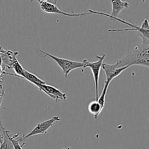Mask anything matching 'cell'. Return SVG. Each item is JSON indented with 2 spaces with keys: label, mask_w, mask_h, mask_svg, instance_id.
<instances>
[{
  "label": "cell",
  "mask_w": 149,
  "mask_h": 149,
  "mask_svg": "<svg viewBox=\"0 0 149 149\" xmlns=\"http://www.w3.org/2000/svg\"><path fill=\"white\" fill-rule=\"evenodd\" d=\"M142 43L141 45L135 47L116 62L118 68L128 66L131 67L133 65L149 68V40L145 38H142Z\"/></svg>",
  "instance_id": "cell-1"
},
{
  "label": "cell",
  "mask_w": 149,
  "mask_h": 149,
  "mask_svg": "<svg viewBox=\"0 0 149 149\" xmlns=\"http://www.w3.org/2000/svg\"><path fill=\"white\" fill-rule=\"evenodd\" d=\"M36 52L37 54H39V55L43 58L48 57L53 59L58 64L59 67L62 69L65 78L68 77V75L72 70L80 68H83L84 67V63L83 62H79L77 61H70L66 59L60 58L40 49H36Z\"/></svg>",
  "instance_id": "cell-2"
},
{
  "label": "cell",
  "mask_w": 149,
  "mask_h": 149,
  "mask_svg": "<svg viewBox=\"0 0 149 149\" xmlns=\"http://www.w3.org/2000/svg\"><path fill=\"white\" fill-rule=\"evenodd\" d=\"M96 57L98 59L97 61L96 62H89L87 59H84L83 62L84 63L83 69H86L89 68L90 69L91 73L93 75L94 85H95V92H96V100H97L98 96V82L100 71L102 68V65L103 64V62L106 57V55L103 54L101 56L98 55H96Z\"/></svg>",
  "instance_id": "cell-3"
},
{
  "label": "cell",
  "mask_w": 149,
  "mask_h": 149,
  "mask_svg": "<svg viewBox=\"0 0 149 149\" xmlns=\"http://www.w3.org/2000/svg\"><path fill=\"white\" fill-rule=\"evenodd\" d=\"M41 9L47 13H52V14H59L61 15H64L69 17H81V16H86L89 15H91L90 12H85L81 13H74V12H72L71 13H69L67 12H65L63 10H61L58 6L46 0H38L37 1Z\"/></svg>",
  "instance_id": "cell-4"
},
{
  "label": "cell",
  "mask_w": 149,
  "mask_h": 149,
  "mask_svg": "<svg viewBox=\"0 0 149 149\" xmlns=\"http://www.w3.org/2000/svg\"><path fill=\"white\" fill-rule=\"evenodd\" d=\"M60 120L61 119L58 116H54L51 118L37 124L30 132H29L28 134L26 135L22 136V137L20 139V142L23 139H27L33 136H35L39 134H47V131L49 130V128L53 126L54 123L57 121H60Z\"/></svg>",
  "instance_id": "cell-5"
},
{
  "label": "cell",
  "mask_w": 149,
  "mask_h": 149,
  "mask_svg": "<svg viewBox=\"0 0 149 149\" xmlns=\"http://www.w3.org/2000/svg\"><path fill=\"white\" fill-rule=\"evenodd\" d=\"M129 66H125L123 68H118L117 63L114 64L103 63L101 69L104 70L105 74V81L104 85L109 86L111 82L116 77H118L122 72L128 69Z\"/></svg>",
  "instance_id": "cell-6"
},
{
  "label": "cell",
  "mask_w": 149,
  "mask_h": 149,
  "mask_svg": "<svg viewBox=\"0 0 149 149\" xmlns=\"http://www.w3.org/2000/svg\"><path fill=\"white\" fill-rule=\"evenodd\" d=\"M112 12L111 14H107L103 12H100L98 11H95L93 10L89 9V12L92 14H96L103 15L106 17H118L120 12L125 8H128L129 6V3L127 1H123L121 0H112Z\"/></svg>",
  "instance_id": "cell-7"
},
{
  "label": "cell",
  "mask_w": 149,
  "mask_h": 149,
  "mask_svg": "<svg viewBox=\"0 0 149 149\" xmlns=\"http://www.w3.org/2000/svg\"><path fill=\"white\" fill-rule=\"evenodd\" d=\"M40 91H43L51 99H54L57 102L65 101L67 99L66 93H64L57 88L47 85V84L37 86Z\"/></svg>",
  "instance_id": "cell-8"
},
{
  "label": "cell",
  "mask_w": 149,
  "mask_h": 149,
  "mask_svg": "<svg viewBox=\"0 0 149 149\" xmlns=\"http://www.w3.org/2000/svg\"><path fill=\"white\" fill-rule=\"evenodd\" d=\"M0 128L2 131V134L0 132V149H13L12 144L9 140L6 132L2 124H0Z\"/></svg>",
  "instance_id": "cell-9"
},
{
  "label": "cell",
  "mask_w": 149,
  "mask_h": 149,
  "mask_svg": "<svg viewBox=\"0 0 149 149\" xmlns=\"http://www.w3.org/2000/svg\"><path fill=\"white\" fill-rule=\"evenodd\" d=\"M23 78L29 81L33 85H36L37 87L39 85H41L46 84V82L42 80L36 75L27 71L26 70H25Z\"/></svg>",
  "instance_id": "cell-10"
},
{
  "label": "cell",
  "mask_w": 149,
  "mask_h": 149,
  "mask_svg": "<svg viewBox=\"0 0 149 149\" xmlns=\"http://www.w3.org/2000/svg\"><path fill=\"white\" fill-rule=\"evenodd\" d=\"M103 110V109L101 107V106L97 100L91 102L88 106L89 112L93 116L96 120L98 118L100 114L101 113Z\"/></svg>",
  "instance_id": "cell-11"
},
{
  "label": "cell",
  "mask_w": 149,
  "mask_h": 149,
  "mask_svg": "<svg viewBox=\"0 0 149 149\" xmlns=\"http://www.w3.org/2000/svg\"><path fill=\"white\" fill-rule=\"evenodd\" d=\"M6 134H7V135H8L9 140L11 141V142L12 144L13 149H22V146L23 145H25V143H24L22 145H20V143H19V142H20V139H17L19 135V134H16L14 135H11L10 134H9V131H8V130H7Z\"/></svg>",
  "instance_id": "cell-12"
},
{
  "label": "cell",
  "mask_w": 149,
  "mask_h": 149,
  "mask_svg": "<svg viewBox=\"0 0 149 149\" xmlns=\"http://www.w3.org/2000/svg\"><path fill=\"white\" fill-rule=\"evenodd\" d=\"M108 88V86L104 85V87H103L101 94L100 95V97H98V99L97 100L98 102V103L100 104V106H101V107L103 109H104V107L105 106V96H106V94H107V92Z\"/></svg>",
  "instance_id": "cell-13"
},
{
  "label": "cell",
  "mask_w": 149,
  "mask_h": 149,
  "mask_svg": "<svg viewBox=\"0 0 149 149\" xmlns=\"http://www.w3.org/2000/svg\"><path fill=\"white\" fill-rule=\"evenodd\" d=\"M4 96H5V89L2 85V82H1V83H0V107H1V105L2 102L3 98H4ZM1 123H2L0 120V124H1Z\"/></svg>",
  "instance_id": "cell-14"
},
{
  "label": "cell",
  "mask_w": 149,
  "mask_h": 149,
  "mask_svg": "<svg viewBox=\"0 0 149 149\" xmlns=\"http://www.w3.org/2000/svg\"><path fill=\"white\" fill-rule=\"evenodd\" d=\"M3 49H4L3 47H2V46H0V65H2V60H1V54L2 51H3Z\"/></svg>",
  "instance_id": "cell-15"
},
{
  "label": "cell",
  "mask_w": 149,
  "mask_h": 149,
  "mask_svg": "<svg viewBox=\"0 0 149 149\" xmlns=\"http://www.w3.org/2000/svg\"><path fill=\"white\" fill-rule=\"evenodd\" d=\"M5 68L2 69V66H1V65H0V75L2 74L3 73V72L5 71Z\"/></svg>",
  "instance_id": "cell-16"
},
{
  "label": "cell",
  "mask_w": 149,
  "mask_h": 149,
  "mask_svg": "<svg viewBox=\"0 0 149 149\" xmlns=\"http://www.w3.org/2000/svg\"><path fill=\"white\" fill-rule=\"evenodd\" d=\"M70 149L69 148H67V149Z\"/></svg>",
  "instance_id": "cell-17"
}]
</instances>
